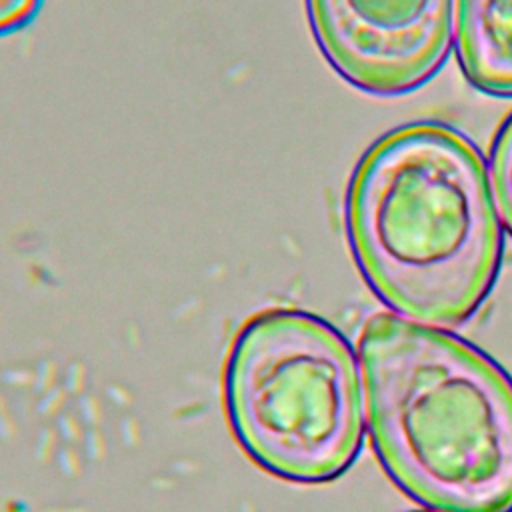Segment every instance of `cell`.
<instances>
[{"instance_id":"2","label":"cell","mask_w":512,"mask_h":512,"mask_svg":"<svg viewBox=\"0 0 512 512\" xmlns=\"http://www.w3.org/2000/svg\"><path fill=\"white\" fill-rule=\"evenodd\" d=\"M364 412L388 476L438 512H512V380L438 326L380 312L358 338Z\"/></svg>"},{"instance_id":"7","label":"cell","mask_w":512,"mask_h":512,"mask_svg":"<svg viewBox=\"0 0 512 512\" xmlns=\"http://www.w3.org/2000/svg\"><path fill=\"white\" fill-rule=\"evenodd\" d=\"M42 0H0V34L26 24Z\"/></svg>"},{"instance_id":"1","label":"cell","mask_w":512,"mask_h":512,"mask_svg":"<svg viewBox=\"0 0 512 512\" xmlns=\"http://www.w3.org/2000/svg\"><path fill=\"white\" fill-rule=\"evenodd\" d=\"M354 260L398 316L454 326L490 292L502 228L474 142L442 122H412L360 158L344 204Z\"/></svg>"},{"instance_id":"6","label":"cell","mask_w":512,"mask_h":512,"mask_svg":"<svg viewBox=\"0 0 512 512\" xmlns=\"http://www.w3.org/2000/svg\"><path fill=\"white\" fill-rule=\"evenodd\" d=\"M488 176L498 216L512 236V114L506 116L492 140Z\"/></svg>"},{"instance_id":"3","label":"cell","mask_w":512,"mask_h":512,"mask_svg":"<svg viewBox=\"0 0 512 512\" xmlns=\"http://www.w3.org/2000/svg\"><path fill=\"white\" fill-rule=\"evenodd\" d=\"M358 370L350 342L320 316L298 308L250 316L222 372V404L234 440L280 480H336L362 448Z\"/></svg>"},{"instance_id":"4","label":"cell","mask_w":512,"mask_h":512,"mask_svg":"<svg viewBox=\"0 0 512 512\" xmlns=\"http://www.w3.org/2000/svg\"><path fill=\"white\" fill-rule=\"evenodd\" d=\"M306 12L328 64L376 96L430 80L454 34V0H306Z\"/></svg>"},{"instance_id":"5","label":"cell","mask_w":512,"mask_h":512,"mask_svg":"<svg viewBox=\"0 0 512 512\" xmlns=\"http://www.w3.org/2000/svg\"><path fill=\"white\" fill-rule=\"evenodd\" d=\"M454 44L474 88L512 96V0H454Z\"/></svg>"}]
</instances>
